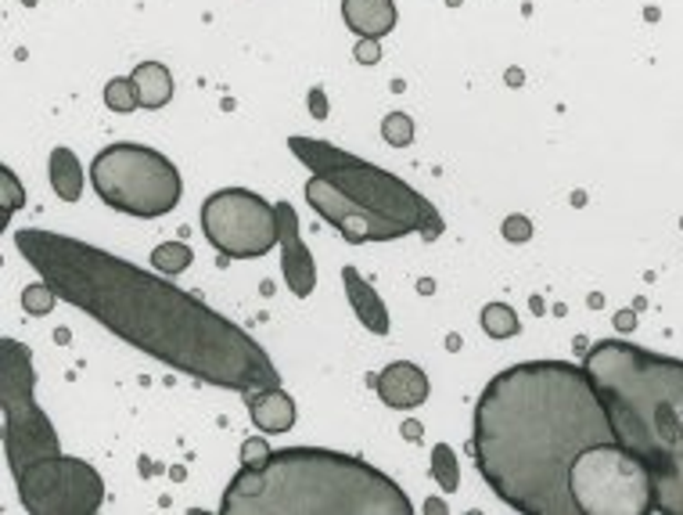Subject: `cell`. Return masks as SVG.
<instances>
[{
	"label": "cell",
	"instance_id": "cell-1",
	"mask_svg": "<svg viewBox=\"0 0 683 515\" xmlns=\"http://www.w3.org/2000/svg\"><path fill=\"white\" fill-rule=\"evenodd\" d=\"M22 260L65 299L134 350L230 393L281 385L259 342L220 310L123 256L54 231H14Z\"/></svg>",
	"mask_w": 683,
	"mask_h": 515
},
{
	"label": "cell",
	"instance_id": "cell-2",
	"mask_svg": "<svg viewBox=\"0 0 683 515\" xmlns=\"http://www.w3.org/2000/svg\"><path fill=\"white\" fill-rule=\"evenodd\" d=\"M612 440V419L583 364H511L475 404V465L507 508L526 515H579L569 472L583 451Z\"/></svg>",
	"mask_w": 683,
	"mask_h": 515
},
{
	"label": "cell",
	"instance_id": "cell-3",
	"mask_svg": "<svg viewBox=\"0 0 683 515\" xmlns=\"http://www.w3.org/2000/svg\"><path fill=\"white\" fill-rule=\"evenodd\" d=\"M583 368L604 400L615 440L655 480V512L683 515V361L627 339H598Z\"/></svg>",
	"mask_w": 683,
	"mask_h": 515
},
{
	"label": "cell",
	"instance_id": "cell-4",
	"mask_svg": "<svg viewBox=\"0 0 683 515\" xmlns=\"http://www.w3.org/2000/svg\"><path fill=\"white\" fill-rule=\"evenodd\" d=\"M224 515H411L403 486L363 457L284 447L267 465H241L220 497Z\"/></svg>",
	"mask_w": 683,
	"mask_h": 515
},
{
	"label": "cell",
	"instance_id": "cell-5",
	"mask_svg": "<svg viewBox=\"0 0 683 515\" xmlns=\"http://www.w3.org/2000/svg\"><path fill=\"white\" fill-rule=\"evenodd\" d=\"M288 148L313 174L307 181V203L349 246L396 241L417 231L425 238H439V213L403 177L317 137L296 134L288 137Z\"/></svg>",
	"mask_w": 683,
	"mask_h": 515
},
{
	"label": "cell",
	"instance_id": "cell-6",
	"mask_svg": "<svg viewBox=\"0 0 683 515\" xmlns=\"http://www.w3.org/2000/svg\"><path fill=\"white\" fill-rule=\"evenodd\" d=\"M91 184L108 209L137 220L166 217L180 206L184 195L180 169L158 148L134 145V141L101 148L91 163Z\"/></svg>",
	"mask_w": 683,
	"mask_h": 515
},
{
	"label": "cell",
	"instance_id": "cell-7",
	"mask_svg": "<svg viewBox=\"0 0 683 515\" xmlns=\"http://www.w3.org/2000/svg\"><path fill=\"white\" fill-rule=\"evenodd\" d=\"M569 486L579 515H651L655 480L648 465L619 440L598 443L576 457Z\"/></svg>",
	"mask_w": 683,
	"mask_h": 515
},
{
	"label": "cell",
	"instance_id": "cell-8",
	"mask_svg": "<svg viewBox=\"0 0 683 515\" xmlns=\"http://www.w3.org/2000/svg\"><path fill=\"white\" fill-rule=\"evenodd\" d=\"M33 357L19 339L0 342V400H4V454L11 465V476L25 465L40 462L48 454H62L48 411L33 396Z\"/></svg>",
	"mask_w": 683,
	"mask_h": 515
},
{
	"label": "cell",
	"instance_id": "cell-9",
	"mask_svg": "<svg viewBox=\"0 0 683 515\" xmlns=\"http://www.w3.org/2000/svg\"><path fill=\"white\" fill-rule=\"evenodd\" d=\"M201 235L224 260H259L278 246V206L252 188H220L201 203Z\"/></svg>",
	"mask_w": 683,
	"mask_h": 515
},
{
	"label": "cell",
	"instance_id": "cell-10",
	"mask_svg": "<svg viewBox=\"0 0 683 515\" xmlns=\"http://www.w3.org/2000/svg\"><path fill=\"white\" fill-rule=\"evenodd\" d=\"M19 501L33 515H94L105 505V480L83 457L48 454L14 472Z\"/></svg>",
	"mask_w": 683,
	"mask_h": 515
},
{
	"label": "cell",
	"instance_id": "cell-11",
	"mask_svg": "<svg viewBox=\"0 0 683 515\" xmlns=\"http://www.w3.org/2000/svg\"><path fill=\"white\" fill-rule=\"evenodd\" d=\"M278 246H281V275L288 292L299 299H310L317 289V264L310 246L299 235V213L288 203H278Z\"/></svg>",
	"mask_w": 683,
	"mask_h": 515
},
{
	"label": "cell",
	"instance_id": "cell-12",
	"mask_svg": "<svg viewBox=\"0 0 683 515\" xmlns=\"http://www.w3.org/2000/svg\"><path fill=\"white\" fill-rule=\"evenodd\" d=\"M374 390L382 396V404L392 411H414L428 400L432 385L428 375L414 361H392L382 375H374Z\"/></svg>",
	"mask_w": 683,
	"mask_h": 515
},
{
	"label": "cell",
	"instance_id": "cell-13",
	"mask_svg": "<svg viewBox=\"0 0 683 515\" xmlns=\"http://www.w3.org/2000/svg\"><path fill=\"white\" fill-rule=\"evenodd\" d=\"M342 281H345V296L349 307H353L356 321L374 336H389V307L382 303V296L374 292V285L360 275L356 267H342Z\"/></svg>",
	"mask_w": 683,
	"mask_h": 515
},
{
	"label": "cell",
	"instance_id": "cell-14",
	"mask_svg": "<svg viewBox=\"0 0 683 515\" xmlns=\"http://www.w3.org/2000/svg\"><path fill=\"white\" fill-rule=\"evenodd\" d=\"M342 19L356 37L382 40L385 33L396 30L400 11L396 0H342Z\"/></svg>",
	"mask_w": 683,
	"mask_h": 515
},
{
	"label": "cell",
	"instance_id": "cell-15",
	"mask_svg": "<svg viewBox=\"0 0 683 515\" xmlns=\"http://www.w3.org/2000/svg\"><path fill=\"white\" fill-rule=\"evenodd\" d=\"M249 400V414H252V425L259 433H288V429L296 425V400L288 396L281 385H273V390H256V393H245Z\"/></svg>",
	"mask_w": 683,
	"mask_h": 515
},
{
	"label": "cell",
	"instance_id": "cell-16",
	"mask_svg": "<svg viewBox=\"0 0 683 515\" xmlns=\"http://www.w3.org/2000/svg\"><path fill=\"white\" fill-rule=\"evenodd\" d=\"M48 177H51V188L62 203H80L83 195V166L76 159L72 148H51V159H48Z\"/></svg>",
	"mask_w": 683,
	"mask_h": 515
},
{
	"label": "cell",
	"instance_id": "cell-17",
	"mask_svg": "<svg viewBox=\"0 0 683 515\" xmlns=\"http://www.w3.org/2000/svg\"><path fill=\"white\" fill-rule=\"evenodd\" d=\"M130 80H134V87H137L141 109H163V105H169L173 76H169V69L163 62H141Z\"/></svg>",
	"mask_w": 683,
	"mask_h": 515
},
{
	"label": "cell",
	"instance_id": "cell-18",
	"mask_svg": "<svg viewBox=\"0 0 683 515\" xmlns=\"http://www.w3.org/2000/svg\"><path fill=\"white\" fill-rule=\"evenodd\" d=\"M152 264H155L158 275L177 278L195 264V253H192V246H184V241H163V246L152 249Z\"/></svg>",
	"mask_w": 683,
	"mask_h": 515
},
{
	"label": "cell",
	"instance_id": "cell-19",
	"mask_svg": "<svg viewBox=\"0 0 683 515\" xmlns=\"http://www.w3.org/2000/svg\"><path fill=\"white\" fill-rule=\"evenodd\" d=\"M478 321H483V332L489 339H511V336H518V328H521L518 313L507 303H486L483 318H478Z\"/></svg>",
	"mask_w": 683,
	"mask_h": 515
},
{
	"label": "cell",
	"instance_id": "cell-20",
	"mask_svg": "<svg viewBox=\"0 0 683 515\" xmlns=\"http://www.w3.org/2000/svg\"><path fill=\"white\" fill-rule=\"evenodd\" d=\"M432 476H435V483L443 486V494H454V491H457L460 472H457L454 447H446V443H435V447H432Z\"/></svg>",
	"mask_w": 683,
	"mask_h": 515
},
{
	"label": "cell",
	"instance_id": "cell-21",
	"mask_svg": "<svg viewBox=\"0 0 683 515\" xmlns=\"http://www.w3.org/2000/svg\"><path fill=\"white\" fill-rule=\"evenodd\" d=\"M58 299H62V296H58V292L51 289V285L40 278V281L25 285V289H22V310L29 313V318H43V313H51V310H54Z\"/></svg>",
	"mask_w": 683,
	"mask_h": 515
},
{
	"label": "cell",
	"instance_id": "cell-22",
	"mask_svg": "<svg viewBox=\"0 0 683 515\" xmlns=\"http://www.w3.org/2000/svg\"><path fill=\"white\" fill-rule=\"evenodd\" d=\"M105 105L112 112H134L141 102H137V87H134V80L130 76H115L105 83Z\"/></svg>",
	"mask_w": 683,
	"mask_h": 515
},
{
	"label": "cell",
	"instance_id": "cell-23",
	"mask_svg": "<svg viewBox=\"0 0 683 515\" xmlns=\"http://www.w3.org/2000/svg\"><path fill=\"white\" fill-rule=\"evenodd\" d=\"M382 137L392 148H406L414 141V120L406 116V112H389L382 120Z\"/></svg>",
	"mask_w": 683,
	"mask_h": 515
},
{
	"label": "cell",
	"instance_id": "cell-24",
	"mask_svg": "<svg viewBox=\"0 0 683 515\" xmlns=\"http://www.w3.org/2000/svg\"><path fill=\"white\" fill-rule=\"evenodd\" d=\"M0 203H4V217H11L14 209H22V206H25L22 184H19V177H14L8 166L0 169Z\"/></svg>",
	"mask_w": 683,
	"mask_h": 515
},
{
	"label": "cell",
	"instance_id": "cell-25",
	"mask_svg": "<svg viewBox=\"0 0 683 515\" xmlns=\"http://www.w3.org/2000/svg\"><path fill=\"white\" fill-rule=\"evenodd\" d=\"M273 451L267 447V440L263 436H252V440H245L241 443V465H267V457H270Z\"/></svg>",
	"mask_w": 683,
	"mask_h": 515
},
{
	"label": "cell",
	"instance_id": "cell-26",
	"mask_svg": "<svg viewBox=\"0 0 683 515\" xmlns=\"http://www.w3.org/2000/svg\"><path fill=\"white\" fill-rule=\"evenodd\" d=\"M353 59H356L360 65H377V62H382V40L360 37V40H356V51H353Z\"/></svg>",
	"mask_w": 683,
	"mask_h": 515
},
{
	"label": "cell",
	"instance_id": "cell-27",
	"mask_svg": "<svg viewBox=\"0 0 683 515\" xmlns=\"http://www.w3.org/2000/svg\"><path fill=\"white\" fill-rule=\"evenodd\" d=\"M504 238L507 241H529L532 238V224H529V217H507L504 220Z\"/></svg>",
	"mask_w": 683,
	"mask_h": 515
},
{
	"label": "cell",
	"instance_id": "cell-28",
	"mask_svg": "<svg viewBox=\"0 0 683 515\" xmlns=\"http://www.w3.org/2000/svg\"><path fill=\"white\" fill-rule=\"evenodd\" d=\"M310 112H313V120H328V97L321 87L310 91Z\"/></svg>",
	"mask_w": 683,
	"mask_h": 515
},
{
	"label": "cell",
	"instance_id": "cell-29",
	"mask_svg": "<svg viewBox=\"0 0 683 515\" xmlns=\"http://www.w3.org/2000/svg\"><path fill=\"white\" fill-rule=\"evenodd\" d=\"M403 433H406V440H411V443H417V440H421V425H417V422H406Z\"/></svg>",
	"mask_w": 683,
	"mask_h": 515
},
{
	"label": "cell",
	"instance_id": "cell-30",
	"mask_svg": "<svg viewBox=\"0 0 683 515\" xmlns=\"http://www.w3.org/2000/svg\"><path fill=\"white\" fill-rule=\"evenodd\" d=\"M615 325L622 328V332H630V328H633L637 321H633V313H627V310H622V313H619V318H615Z\"/></svg>",
	"mask_w": 683,
	"mask_h": 515
},
{
	"label": "cell",
	"instance_id": "cell-31",
	"mask_svg": "<svg viewBox=\"0 0 683 515\" xmlns=\"http://www.w3.org/2000/svg\"><path fill=\"white\" fill-rule=\"evenodd\" d=\"M29 4H33V0H29Z\"/></svg>",
	"mask_w": 683,
	"mask_h": 515
}]
</instances>
